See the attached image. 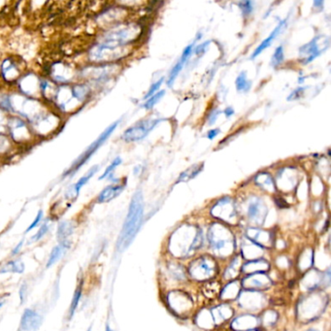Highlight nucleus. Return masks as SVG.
<instances>
[{"label": "nucleus", "instance_id": "obj_19", "mask_svg": "<svg viewBox=\"0 0 331 331\" xmlns=\"http://www.w3.org/2000/svg\"><path fill=\"white\" fill-rule=\"evenodd\" d=\"M69 245H70V243L68 241L62 242V243H60V245L56 246L52 250L51 255H50L49 259H48V262H47V265H46V268L52 267L54 264H56L60 260L61 257L66 252V250L69 248Z\"/></svg>", "mask_w": 331, "mask_h": 331}, {"label": "nucleus", "instance_id": "obj_17", "mask_svg": "<svg viewBox=\"0 0 331 331\" xmlns=\"http://www.w3.org/2000/svg\"><path fill=\"white\" fill-rule=\"evenodd\" d=\"M255 183L257 186H259L261 189H263L266 192L274 193L277 190L275 181L272 178L270 174L267 172L258 173L255 178Z\"/></svg>", "mask_w": 331, "mask_h": 331}, {"label": "nucleus", "instance_id": "obj_32", "mask_svg": "<svg viewBox=\"0 0 331 331\" xmlns=\"http://www.w3.org/2000/svg\"><path fill=\"white\" fill-rule=\"evenodd\" d=\"M48 230H49V224H48V223H44V224L39 228V230L36 232V234H35L34 236L31 237L30 242L33 243V242H37V241L42 239V238L46 235V233L48 232Z\"/></svg>", "mask_w": 331, "mask_h": 331}, {"label": "nucleus", "instance_id": "obj_37", "mask_svg": "<svg viewBox=\"0 0 331 331\" xmlns=\"http://www.w3.org/2000/svg\"><path fill=\"white\" fill-rule=\"evenodd\" d=\"M220 113L221 112L219 110H217V109H214V110L211 111L209 115H208V117H207V120H208L209 125H213L217 121V119H218Z\"/></svg>", "mask_w": 331, "mask_h": 331}, {"label": "nucleus", "instance_id": "obj_39", "mask_svg": "<svg viewBox=\"0 0 331 331\" xmlns=\"http://www.w3.org/2000/svg\"><path fill=\"white\" fill-rule=\"evenodd\" d=\"M221 130L219 128H215V129H211L210 131L207 132V138L209 140H213L214 138H216L219 134H220Z\"/></svg>", "mask_w": 331, "mask_h": 331}, {"label": "nucleus", "instance_id": "obj_9", "mask_svg": "<svg viewBox=\"0 0 331 331\" xmlns=\"http://www.w3.org/2000/svg\"><path fill=\"white\" fill-rule=\"evenodd\" d=\"M161 120L159 119H146L136 122L128 127L121 135V139L125 142H137L143 140Z\"/></svg>", "mask_w": 331, "mask_h": 331}, {"label": "nucleus", "instance_id": "obj_11", "mask_svg": "<svg viewBox=\"0 0 331 331\" xmlns=\"http://www.w3.org/2000/svg\"><path fill=\"white\" fill-rule=\"evenodd\" d=\"M167 301L170 308H172L175 313L180 315H185L192 308L191 297L184 292L174 291L169 293L167 295Z\"/></svg>", "mask_w": 331, "mask_h": 331}, {"label": "nucleus", "instance_id": "obj_44", "mask_svg": "<svg viewBox=\"0 0 331 331\" xmlns=\"http://www.w3.org/2000/svg\"><path fill=\"white\" fill-rule=\"evenodd\" d=\"M105 331H112V329L110 328V326H109L108 324L106 325V328H105Z\"/></svg>", "mask_w": 331, "mask_h": 331}, {"label": "nucleus", "instance_id": "obj_34", "mask_svg": "<svg viewBox=\"0 0 331 331\" xmlns=\"http://www.w3.org/2000/svg\"><path fill=\"white\" fill-rule=\"evenodd\" d=\"M42 219H43V211L40 210L38 213H37V216H36V218L34 219V221L31 222V224H30V226L28 227V229H27V233L28 232H30V231H31L33 228H35L40 222H41V221H42Z\"/></svg>", "mask_w": 331, "mask_h": 331}, {"label": "nucleus", "instance_id": "obj_27", "mask_svg": "<svg viewBox=\"0 0 331 331\" xmlns=\"http://www.w3.org/2000/svg\"><path fill=\"white\" fill-rule=\"evenodd\" d=\"M17 66L11 60H5L2 64V73L6 79L12 80L18 74Z\"/></svg>", "mask_w": 331, "mask_h": 331}, {"label": "nucleus", "instance_id": "obj_30", "mask_svg": "<svg viewBox=\"0 0 331 331\" xmlns=\"http://www.w3.org/2000/svg\"><path fill=\"white\" fill-rule=\"evenodd\" d=\"M121 158H120V156H118V157H116L113 161H112V163H110V165L105 169V171H104V173L99 177V180H103V179H105V178H110V176L112 175V173L114 172V170L120 165V163H121Z\"/></svg>", "mask_w": 331, "mask_h": 331}, {"label": "nucleus", "instance_id": "obj_6", "mask_svg": "<svg viewBox=\"0 0 331 331\" xmlns=\"http://www.w3.org/2000/svg\"><path fill=\"white\" fill-rule=\"evenodd\" d=\"M216 260L211 256H201L190 262L188 273L191 278L197 281L212 279L217 272Z\"/></svg>", "mask_w": 331, "mask_h": 331}, {"label": "nucleus", "instance_id": "obj_5", "mask_svg": "<svg viewBox=\"0 0 331 331\" xmlns=\"http://www.w3.org/2000/svg\"><path fill=\"white\" fill-rule=\"evenodd\" d=\"M138 33L139 30L136 26L128 25L119 27L118 29L108 32L101 44L112 48H121L135 40V38L138 36Z\"/></svg>", "mask_w": 331, "mask_h": 331}, {"label": "nucleus", "instance_id": "obj_36", "mask_svg": "<svg viewBox=\"0 0 331 331\" xmlns=\"http://www.w3.org/2000/svg\"><path fill=\"white\" fill-rule=\"evenodd\" d=\"M304 90H305L304 88H298V89H296L294 91H293L291 93V95L288 97V100L292 101V100H297V99H299L301 96L303 95V93H304Z\"/></svg>", "mask_w": 331, "mask_h": 331}, {"label": "nucleus", "instance_id": "obj_3", "mask_svg": "<svg viewBox=\"0 0 331 331\" xmlns=\"http://www.w3.org/2000/svg\"><path fill=\"white\" fill-rule=\"evenodd\" d=\"M211 249L218 256L225 257L229 255L232 249L233 235L231 231L221 223L216 222L209 227L207 233Z\"/></svg>", "mask_w": 331, "mask_h": 331}, {"label": "nucleus", "instance_id": "obj_4", "mask_svg": "<svg viewBox=\"0 0 331 331\" xmlns=\"http://www.w3.org/2000/svg\"><path fill=\"white\" fill-rule=\"evenodd\" d=\"M119 124V121H116L112 124H110L99 136L96 140H94L90 146L88 147V149L85 150L74 162L73 164L70 166V168L64 173V176H72L74 175L81 167H83L90 159V157L93 155V153L98 150L106 141L107 139L112 135V133L115 131V129L117 128Z\"/></svg>", "mask_w": 331, "mask_h": 331}, {"label": "nucleus", "instance_id": "obj_29", "mask_svg": "<svg viewBox=\"0 0 331 331\" xmlns=\"http://www.w3.org/2000/svg\"><path fill=\"white\" fill-rule=\"evenodd\" d=\"M165 95V90H160L157 91L156 93H154L152 96H150V98L147 99V101L144 103V108L147 110H150L152 109L161 99L162 97Z\"/></svg>", "mask_w": 331, "mask_h": 331}, {"label": "nucleus", "instance_id": "obj_31", "mask_svg": "<svg viewBox=\"0 0 331 331\" xmlns=\"http://www.w3.org/2000/svg\"><path fill=\"white\" fill-rule=\"evenodd\" d=\"M244 16L250 15L254 11V3L252 1H241L238 3Z\"/></svg>", "mask_w": 331, "mask_h": 331}, {"label": "nucleus", "instance_id": "obj_14", "mask_svg": "<svg viewBox=\"0 0 331 331\" xmlns=\"http://www.w3.org/2000/svg\"><path fill=\"white\" fill-rule=\"evenodd\" d=\"M286 26H287V20H283L281 23H279L278 26H277V27L273 30V31L271 32L270 35H269L266 39H264V40L259 44V46L255 50V52L253 53L251 59H252V60H253V59H256V58L258 57V56H259L265 49H267L268 47H270L271 45H272V43H273V41L279 36V34L282 32V30L286 28Z\"/></svg>", "mask_w": 331, "mask_h": 331}, {"label": "nucleus", "instance_id": "obj_47", "mask_svg": "<svg viewBox=\"0 0 331 331\" xmlns=\"http://www.w3.org/2000/svg\"><path fill=\"white\" fill-rule=\"evenodd\" d=\"M88 331H91V327H90V328H89V330H88Z\"/></svg>", "mask_w": 331, "mask_h": 331}, {"label": "nucleus", "instance_id": "obj_15", "mask_svg": "<svg viewBox=\"0 0 331 331\" xmlns=\"http://www.w3.org/2000/svg\"><path fill=\"white\" fill-rule=\"evenodd\" d=\"M97 170H98V165L92 166L90 170L88 171V173H86L80 180L78 181L75 184H73L67 190V192L65 193V197L68 198V199H72V198L75 199V198H77L78 195H79V193H80L81 188L92 178V176L97 172Z\"/></svg>", "mask_w": 331, "mask_h": 331}, {"label": "nucleus", "instance_id": "obj_43", "mask_svg": "<svg viewBox=\"0 0 331 331\" xmlns=\"http://www.w3.org/2000/svg\"><path fill=\"white\" fill-rule=\"evenodd\" d=\"M223 113H224V115H225L226 118H230V117H232V116L234 115V110H233L232 107H227V108L224 110Z\"/></svg>", "mask_w": 331, "mask_h": 331}, {"label": "nucleus", "instance_id": "obj_18", "mask_svg": "<svg viewBox=\"0 0 331 331\" xmlns=\"http://www.w3.org/2000/svg\"><path fill=\"white\" fill-rule=\"evenodd\" d=\"M256 326H257V319L255 316L252 315L241 316L232 324L233 329L236 331H249L251 329H255Z\"/></svg>", "mask_w": 331, "mask_h": 331}, {"label": "nucleus", "instance_id": "obj_13", "mask_svg": "<svg viewBox=\"0 0 331 331\" xmlns=\"http://www.w3.org/2000/svg\"><path fill=\"white\" fill-rule=\"evenodd\" d=\"M43 319L36 311L26 309L21 319V329L24 331H38Z\"/></svg>", "mask_w": 331, "mask_h": 331}, {"label": "nucleus", "instance_id": "obj_42", "mask_svg": "<svg viewBox=\"0 0 331 331\" xmlns=\"http://www.w3.org/2000/svg\"><path fill=\"white\" fill-rule=\"evenodd\" d=\"M24 294L27 297V285H23L21 290H20V296H21L22 303H24Z\"/></svg>", "mask_w": 331, "mask_h": 331}, {"label": "nucleus", "instance_id": "obj_46", "mask_svg": "<svg viewBox=\"0 0 331 331\" xmlns=\"http://www.w3.org/2000/svg\"><path fill=\"white\" fill-rule=\"evenodd\" d=\"M316 331V330H309V331Z\"/></svg>", "mask_w": 331, "mask_h": 331}, {"label": "nucleus", "instance_id": "obj_33", "mask_svg": "<svg viewBox=\"0 0 331 331\" xmlns=\"http://www.w3.org/2000/svg\"><path fill=\"white\" fill-rule=\"evenodd\" d=\"M163 81H164V79L161 78L160 80H158L157 82H155L154 84H152V85L150 86V89L148 90V92H147V94L145 95L144 98H145V99H148V98H150V96H152V95L157 91V90L160 88V86L162 85Z\"/></svg>", "mask_w": 331, "mask_h": 331}, {"label": "nucleus", "instance_id": "obj_38", "mask_svg": "<svg viewBox=\"0 0 331 331\" xmlns=\"http://www.w3.org/2000/svg\"><path fill=\"white\" fill-rule=\"evenodd\" d=\"M275 203L279 208H288L289 207V205L287 204V201L283 197H280V196L275 198Z\"/></svg>", "mask_w": 331, "mask_h": 331}, {"label": "nucleus", "instance_id": "obj_25", "mask_svg": "<svg viewBox=\"0 0 331 331\" xmlns=\"http://www.w3.org/2000/svg\"><path fill=\"white\" fill-rule=\"evenodd\" d=\"M241 269V260L238 257H236L235 258H233L231 260V262L229 263V265L226 267V269L224 271V278L226 280H232L235 277H237V275H239V272Z\"/></svg>", "mask_w": 331, "mask_h": 331}, {"label": "nucleus", "instance_id": "obj_10", "mask_svg": "<svg viewBox=\"0 0 331 331\" xmlns=\"http://www.w3.org/2000/svg\"><path fill=\"white\" fill-rule=\"evenodd\" d=\"M267 207L263 200L257 196H253L249 202L247 207V217L251 221V222L255 224H261L266 216H267Z\"/></svg>", "mask_w": 331, "mask_h": 331}, {"label": "nucleus", "instance_id": "obj_16", "mask_svg": "<svg viewBox=\"0 0 331 331\" xmlns=\"http://www.w3.org/2000/svg\"><path fill=\"white\" fill-rule=\"evenodd\" d=\"M124 189V184H113L106 186L97 196L98 203H107L118 197Z\"/></svg>", "mask_w": 331, "mask_h": 331}, {"label": "nucleus", "instance_id": "obj_7", "mask_svg": "<svg viewBox=\"0 0 331 331\" xmlns=\"http://www.w3.org/2000/svg\"><path fill=\"white\" fill-rule=\"evenodd\" d=\"M211 214L218 220L235 224L237 222L238 212L234 200L230 197H222L218 200L211 209Z\"/></svg>", "mask_w": 331, "mask_h": 331}, {"label": "nucleus", "instance_id": "obj_20", "mask_svg": "<svg viewBox=\"0 0 331 331\" xmlns=\"http://www.w3.org/2000/svg\"><path fill=\"white\" fill-rule=\"evenodd\" d=\"M75 230V224L71 221H60L58 226L57 231V237L60 243L66 242L67 239L73 234Z\"/></svg>", "mask_w": 331, "mask_h": 331}, {"label": "nucleus", "instance_id": "obj_21", "mask_svg": "<svg viewBox=\"0 0 331 331\" xmlns=\"http://www.w3.org/2000/svg\"><path fill=\"white\" fill-rule=\"evenodd\" d=\"M239 284V283H238ZM237 282H230L228 283L222 290H221V298L223 300H233L235 299L240 293V286Z\"/></svg>", "mask_w": 331, "mask_h": 331}, {"label": "nucleus", "instance_id": "obj_12", "mask_svg": "<svg viewBox=\"0 0 331 331\" xmlns=\"http://www.w3.org/2000/svg\"><path fill=\"white\" fill-rule=\"evenodd\" d=\"M298 184L297 172L294 168H283L278 172L276 177V187L282 191H293Z\"/></svg>", "mask_w": 331, "mask_h": 331}, {"label": "nucleus", "instance_id": "obj_40", "mask_svg": "<svg viewBox=\"0 0 331 331\" xmlns=\"http://www.w3.org/2000/svg\"><path fill=\"white\" fill-rule=\"evenodd\" d=\"M5 126H6V118L4 113L0 110V131H4Z\"/></svg>", "mask_w": 331, "mask_h": 331}, {"label": "nucleus", "instance_id": "obj_23", "mask_svg": "<svg viewBox=\"0 0 331 331\" xmlns=\"http://www.w3.org/2000/svg\"><path fill=\"white\" fill-rule=\"evenodd\" d=\"M82 294H83V281H80L76 287V290L73 294V297H72V300H71V304H70V307H69V313H68V320H71L79 306V303H80V300H81V297H82Z\"/></svg>", "mask_w": 331, "mask_h": 331}, {"label": "nucleus", "instance_id": "obj_8", "mask_svg": "<svg viewBox=\"0 0 331 331\" xmlns=\"http://www.w3.org/2000/svg\"><path fill=\"white\" fill-rule=\"evenodd\" d=\"M330 38L325 35L315 37L311 42L302 46L299 49V56L303 64H308L316 58L320 57L322 53L327 51L330 47Z\"/></svg>", "mask_w": 331, "mask_h": 331}, {"label": "nucleus", "instance_id": "obj_22", "mask_svg": "<svg viewBox=\"0 0 331 331\" xmlns=\"http://www.w3.org/2000/svg\"><path fill=\"white\" fill-rule=\"evenodd\" d=\"M204 168V164L203 163H196L193 164L192 166L188 167L187 169H185L184 172L181 173L177 183H182V182H188V181L192 180L193 178H195Z\"/></svg>", "mask_w": 331, "mask_h": 331}, {"label": "nucleus", "instance_id": "obj_28", "mask_svg": "<svg viewBox=\"0 0 331 331\" xmlns=\"http://www.w3.org/2000/svg\"><path fill=\"white\" fill-rule=\"evenodd\" d=\"M284 59H285V53H284V48L283 46H279L275 49V52L272 56L271 59V65L274 68H278L280 67L283 62H284Z\"/></svg>", "mask_w": 331, "mask_h": 331}, {"label": "nucleus", "instance_id": "obj_35", "mask_svg": "<svg viewBox=\"0 0 331 331\" xmlns=\"http://www.w3.org/2000/svg\"><path fill=\"white\" fill-rule=\"evenodd\" d=\"M209 44H210V41H208V42L206 41V42L202 43L201 45H198V46L196 47V49H195V55L198 56V57L203 56V55L205 54V52H206L207 47L209 46Z\"/></svg>", "mask_w": 331, "mask_h": 331}, {"label": "nucleus", "instance_id": "obj_45", "mask_svg": "<svg viewBox=\"0 0 331 331\" xmlns=\"http://www.w3.org/2000/svg\"><path fill=\"white\" fill-rule=\"evenodd\" d=\"M2 305H3V303H2V302H0V308L2 307Z\"/></svg>", "mask_w": 331, "mask_h": 331}, {"label": "nucleus", "instance_id": "obj_26", "mask_svg": "<svg viewBox=\"0 0 331 331\" xmlns=\"http://www.w3.org/2000/svg\"><path fill=\"white\" fill-rule=\"evenodd\" d=\"M236 90L239 92H248L252 88V82L248 79L247 73L242 71L235 80Z\"/></svg>", "mask_w": 331, "mask_h": 331}, {"label": "nucleus", "instance_id": "obj_1", "mask_svg": "<svg viewBox=\"0 0 331 331\" xmlns=\"http://www.w3.org/2000/svg\"><path fill=\"white\" fill-rule=\"evenodd\" d=\"M144 216V199L140 190L136 191L132 196L129 204L128 212L121 228L119 239L117 242V249L122 252L130 246L138 233Z\"/></svg>", "mask_w": 331, "mask_h": 331}, {"label": "nucleus", "instance_id": "obj_24", "mask_svg": "<svg viewBox=\"0 0 331 331\" xmlns=\"http://www.w3.org/2000/svg\"><path fill=\"white\" fill-rule=\"evenodd\" d=\"M26 265L22 259H15L7 262L0 267V274L4 273H18L21 274L25 271Z\"/></svg>", "mask_w": 331, "mask_h": 331}, {"label": "nucleus", "instance_id": "obj_2", "mask_svg": "<svg viewBox=\"0 0 331 331\" xmlns=\"http://www.w3.org/2000/svg\"><path fill=\"white\" fill-rule=\"evenodd\" d=\"M171 239H175L177 254L183 257L189 256L197 251L203 244L204 236L200 228H195L190 225H183L177 229Z\"/></svg>", "mask_w": 331, "mask_h": 331}, {"label": "nucleus", "instance_id": "obj_41", "mask_svg": "<svg viewBox=\"0 0 331 331\" xmlns=\"http://www.w3.org/2000/svg\"><path fill=\"white\" fill-rule=\"evenodd\" d=\"M23 244H24V240L21 241V242L18 244V246L14 248V250L12 251V256H16V255H18V254L20 253L21 249L23 248Z\"/></svg>", "mask_w": 331, "mask_h": 331}]
</instances>
